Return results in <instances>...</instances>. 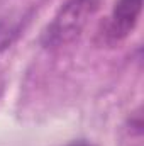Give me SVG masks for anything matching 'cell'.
Wrapping results in <instances>:
<instances>
[{"mask_svg":"<svg viewBox=\"0 0 144 146\" xmlns=\"http://www.w3.org/2000/svg\"><path fill=\"white\" fill-rule=\"evenodd\" d=\"M97 5L98 0H66L42 34V42L48 48H58L78 39Z\"/></svg>","mask_w":144,"mask_h":146,"instance_id":"1","label":"cell"},{"mask_svg":"<svg viewBox=\"0 0 144 146\" xmlns=\"http://www.w3.org/2000/svg\"><path fill=\"white\" fill-rule=\"evenodd\" d=\"M143 10V0H117L112 12L108 33L114 37H124L136 26Z\"/></svg>","mask_w":144,"mask_h":146,"instance_id":"2","label":"cell"},{"mask_svg":"<svg viewBox=\"0 0 144 146\" xmlns=\"http://www.w3.org/2000/svg\"><path fill=\"white\" fill-rule=\"evenodd\" d=\"M19 34V26L14 24L12 21H0V51L7 49Z\"/></svg>","mask_w":144,"mask_h":146,"instance_id":"3","label":"cell"},{"mask_svg":"<svg viewBox=\"0 0 144 146\" xmlns=\"http://www.w3.org/2000/svg\"><path fill=\"white\" fill-rule=\"evenodd\" d=\"M68 146H93L92 143H87V141H76V143H71Z\"/></svg>","mask_w":144,"mask_h":146,"instance_id":"4","label":"cell"}]
</instances>
